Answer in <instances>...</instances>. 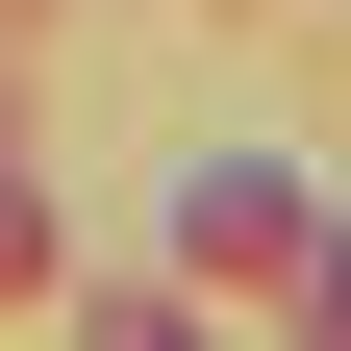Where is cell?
Masks as SVG:
<instances>
[{
	"mask_svg": "<svg viewBox=\"0 0 351 351\" xmlns=\"http://www.w3.org/2000/svg\"><path fill=\"white\" fill-rule=\"evenodd\" d=\"M176 251H201V276H301V251H326V226H301L276 176H251V151H226V176H201V201H176Z\"/></svg>",
	"mask_w": 351,
	"mask_h": 351,
	"instance_id": "1",
	"label": "cell"
},
{
	"mask_svg": "<svg viewBox=\"0 0 351 351\" xmlns=\"http://www.w3.org/2000/svg\"><path fill=\"white\" fill-rule=\"evenodd\" d=\"M301 351H351V226H326V251H301Z\"/></svg>",
	"mask_w": 351,
	"mask_h": 351,
	"instance_id": "2",
	"label": "cell"
},
{
	"mask_svg": "<svg viewBox=\"0 0 351 351\" xmlns=\"http://www.w3.org/2000/svg\"><path fill=\"white\" fill-rule=\"evenodd\" d=\"M0 276H51V201H25V176H0Z\"/></svg>",
	"mask_w": 351,
	"mask_h": 351,
	"instance_id": "3",
	"label": "cell"
}]
</instances>
